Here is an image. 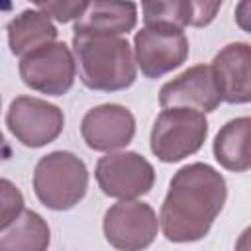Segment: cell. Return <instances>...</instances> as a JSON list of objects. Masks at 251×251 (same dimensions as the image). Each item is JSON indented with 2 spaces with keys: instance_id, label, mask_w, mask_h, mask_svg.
<instances>
[{
  "instance_id": "cell-1",
  "label": "cell",
  "mask_w": 251,
  "mask_h": 251,
  "mask_svg": "<svg viewBox=\"0 0 251 251\" xmlns=\"http://www.w3.org/2000/svg\"><path fill=\"white\" fill-rule=\"evenodd\" d=\"M226 198V178L212 165L198 161L180 167L173 175L161 204L159 226L163 235L173 243L204 239L224 210Z\"/></svg>"
},
{
  "instance_id": "cell-2",
  "label": "cell",
  "mask_w": 251,
  "mask_h": 251,
  "mask_svg": "<svg viewBox=\"0 0 251 251\" xmlns=\"http://www.w3.org/2000/svg\"><path fill=\"white\" fill-rule=\"evenodd\" d=\"M73 55L80 82L98 92H120L137 78L131 45L126 37L73 35Z\"/></svg>"
},
{
  "instance_id": "cell-3",
  "label": "cell",
  "mask_w": 251,
  "mask_h": 251,
  "mask_svg": "<svg viewBox=\"0 0 251 251\" xmlns=\"http://www.w3.org/2000/svg\"><path fill=\"white\" fill-rule=\"evenodd\" d=\"M88 190V169L71 151H51L33 169V192L37 200L55 212L75 208Z\"/></svg>"
},
{
  "instance_id": "cell-4",
  "label": "cell",
  "mask_w": 251,
  "mask_h": 251,
  "mask_svg": "<svg viewBox=\"0 0 251 251\" xmlns=\"http://www.w3.org/2000/svg\"><path fill=\"white\" fill-rule=\"evenodd\" d=\"M208 120L192 108H167L153 122L149 147L163 163H178L198 153L208 137Z\"/></svg>"
},
{
  "instance_id": "cell-5",
  "label": "cell",
  "mask_w": 251,
  "mask_h": 251,
  "mask_svg": "<svg viewBox=\"0 0 251 251\" xmlns=\"http://www.w3.org/2000/svg\"><path fill=\"white\" fill-rule=\"evenodd\" d=\"M18 71L27 88L47 96H63L75 84L76 61L65 41H53L24 55Z\"/></svg>"
},
{
  "instance_id": "cell-6",
  "label": "cell",
  "mask_w": 251,
  "mask_h": 251,
  "mask_svg": "<svg viewBox=\"0 0 251 251\" xmlns=\"http://www.w3.org/2000/svg\"><path fill=\"white\" fill-rule=\"evenodd\" d=\"M94 178L106 196L135 200L151 192L155 184V169L137 151H116L98 159Z\"/></svg>"
},
{
  "instance_id": "cell-7",
  "label": "cell",
  "mask_w": 251,
  "mask_h": 251,
  "mask_svg": "<svg viewBox=\"0 0 251 251\" xmlns=\"http://www.w3.org/2000/svg\"><path fill=\"white\" fill-rule=\"evenodd\" d=\"M6 126L22 145L39 149L63 133L65 114L57 104L43 98L16 96L6 112Z\"/></svg>"
},
{
  "instance_id": "cell-8",
  "label": "cell",
  "mask_w": 251,
  "mask_h": 251,
  "mask_svg": "<svg viewBox=\"0 0 251 251\" xmlns=\"http://www.w3.org/2000/svg\"><path fill=\"white\" fill-rule=\"evenodd\" d=\"M190 53L188 37L182 29L169 25H143L133 37L135 67L147 78H161L178 69Z\"/></svg>"
},
{
  "instance_id": "cell-9",
  "label": "cell",
  "mask_w": 251,
  "mask_h": 251,
  "mask_svg": "<svg viewBox=\"0 0 251 251\" xmlns=\"http://www.w3.org/2000/svg\"><path fill=\"white\" fill-rule=\"evenodd\" d=\"M106 241L118 251H143L159 231L155 210L141 200H120L112 204L102 220Z\"/></svg>"
},
{
  "instance_id": "cell-10",
  "label": "cell",
  "mask_w": 251,
  "mask_h": 251,
  "mask_svg": "<svg viewBox=\"0 0 251 251\" xmlns=\"http://www.w3.org/2000/svg\"><path fill=\"white\" fill-rule=\"evenodd\" d=\"M80 135L92 151L116 153L133 141L135 118L122 104H100L82 116Z\"/></svg>"
},
{
  "instance_id": "cell-11",
  "label": "cell",
  "mask_w": 251,
  "mask_h": 251,
  "mask_svg": "<svg viewBox=\"0 0 251 251\" xmlns=\"http://www.w3.org/2000/svg\"><path fill=\"white\" fill-rule=\"evenodd\" d=\"M222 98L218 94L210 65H194L182 71L159 90V104L167 108H192L202 114L214 112Z\"/></svg>"
},
{
  "instance_id": "cell-12",
  "label": "cell",
  "mask_w": 251,
  "mask_h": 251,
  "mask_svg": "<svg viewBox=\"0 0 251 251\" xmlns=\"http://www.w3.org/2000/svg\"><path fill=\"white\" fill-rule=\"evenodd\" d=\"M210 69L222 102L247 104L251 100V45L247 41L222 47Z\"/></svg>"
},
{
  "instance_id": "cell-13",
  "label": "cell",
  "mask_w": 251,
  "mask_h": 251,
  "mask_svg": "<svg viewBox=\"0 0 251 251\" xmlns=\"http://www.w3.org/2000/svg\"><path fill=\"white\" fill-rule=\"evenodd\" d=\"M137 24L135 2H88L84 14L75 22V35H110L122 37Z\"/></svg>"
},
{
  "instance_id": "cell-14",
  "label": "cell",
  "mask_w": 251,
  "mask_h": 251,
  "mask_svg": "<svg viewBox=\"0 0 251 251\" xmlns=\"http://www.w3.org/2000/svg\"><path fill=\"white\" fill-rule=\"evenodd\" d=\"M220 8H222V2H192V0L141 4L145 25H169L176 29H184L186 25L204 27L212 24Z\"/></svg>"
},
{
  "instance_id": "cell-15",
  "label": "cell",
  "mask_w": 251,
  "mask_h": 251,
  "mask_svg": "<svg viewBox=\"0 0 251 251\" xmlns=\"http://www.w3.org/2000/svg\"><path fill=\"white\" fill-rule=\"evenodd\" d=\"M12 55L24 57L33 49L57 41L55 24L37 8H27L12 18L6 25Z\"/></svg>"
},
{
  "instance_id": "cell-16",
  "label": "cell",
  "mask_w": 251,
  "mask_h": 251,
  "mask_svg": "<svg viewBox=\"0 0 251 251\" xmlns=\"http://www.w3.org/2000/svg\"><path fill=\"white\" fill-rule=\"evenodd\" d=\"M249 129H251V118L241 116L235 120H229L220 127V131L214 137V159L231 173H245L251 167V155H249Z\"/></svg>"
},
{
  "instance_id": "cell-17",
  "label": "cell",
  "mask_w": 251,
  "mask_h": 251,
  "mask_svg": "<svg viewBox=\"0 0 251 251\" xmlns=\"http://www.w3.org/2000/svg\"><path fill=\"white\" fill-rule=\"evenodd\" d=\"M49 243V224L35 210H24L0 231V251H47Z\"/></svg>"
},
{
  "instance_id": "cell-18",
  "label": "cell",
  "mask_w": 251,
  "mask_h": 251,
  "mask_svg": "<svg viewBox=\"0 0 251 251\" xmlns=\"http://www.w3.org/2000/svg\"><path fill=\"white\" fill-rule=\"evenodd\" d=\"M24 194L8 178H0V231L24 212Z\"/></svg>"
},
{
  "instance_id": "cell-19",
  "label": "cell",
  "mask_w": 251,
  "mask_h": 251,
  "mask_svg": "<svg viewBox=\"0 0 251 251\" xmlns=\"http://www.w3.org/2000/svg\"><path fill=\"white\" fill-rule=\"evenodd\" d=\"M86 6H88V2H37L33 8L43 12L49 20L53 18L59 24H67L71 20L76 22L84 14Z\"/></svg>"
},
{
  "instance_id": "cell-20",
  "label": "cell",
  "mask_w": 251,
  "mask_h": 251,
  "mask_svg": "<svg viewBox=\"0 0 251 251\" xmlns=\"http://www.w3.org/2000/svg\"><path fill=\"white\" fill-rule=\"evenodd\" d=\"M12 157V147H10V143L6 141V137H4V133L0 131V163H4V161H8Z\"/></svg>"
},
{
  "instance_id": "cell-21",
  "label": "cell",
  "mask_w": 251,
  "mask_h": 251,
  "mask_svg": "<svg viewBox=\"0 0 251 251\" xmlns=\"http://www.w3.org/2000/svg\"><path fill=\"white\" fill-rule=\"evenodd\" d=\"M0 110H2V98H0Z\"/></svg>"
}]
</instances>
